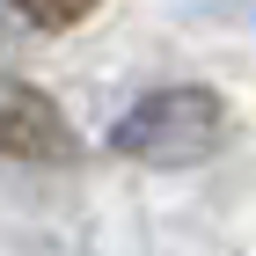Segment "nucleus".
<instances>
[{"mask_svg": "<svg viewBox=\"0 0 256 256\" xmlns=\"http://www.w3.org/2000/svg\"><path fill=\"white\" fill-rule=\"evenodd\" d=\"M227 139V102L212 88H161V96L132 102L110 132L124 161H146V168H190Z\"/></svg>", "mask_w": 256, "mask_h": 256, "instance_id": "1", "label": "nucleus"}, {"mask_svg": "<svg viewBox=\"0 0 256 256\" xmlns=\"http://www.w3.org/2000/svg\"><path fill=\"white\" fill-rule=\"evenodd\" d=\"M8 8H15L30 30H74V22L88 15L96 0H8Z\"/></svg>", "mask_w": 256, "mask_h": 256, "instance_id": "3", "label": "nucleus"}, {"mask_svg": "<svg viewBox=\"0 0 256 256\" xmlns=\"http://www.w3.org/2000/svg\"><path fill=\"white\" fill-rule=\"evenodd\" d=\"M0 161H74L59 102L37 96L30 80H0Z\"/></svg>", "mask_w": 256, "mask_h": 256, "instance_id": "2", "label": "nucleus"}]
</instances>
